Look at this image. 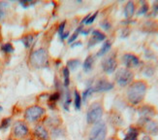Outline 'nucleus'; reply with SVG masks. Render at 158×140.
<instances>
[{"mask_svg": "<svg viewBox=\"0 0 158 140\" xmlns=\"http://www.w3.org/2000/svg\"><path fill=\"white\" fill-rule=\"evenodd\" d=\"M102 26L104 27L106 30H108L110 27H111V24H110L109 23H104V24H102Z\"/></svg>", "mask_w": 158, "mask_h": 140, "instance_id": "obj_34", "label": "nucleus"}, {"mask_svg": "<svg viewBox=\"0 0 158 140\" xmlns=\"http://www.w3.org/2000/svg\"><path fill=\"white\" fill-rule=\"evenodd\" d=\"M7 140H17V139H15V138H9V139H7Z\"/></svg>", "mask_w": 158, "mask_h": 140, "instance_id": "obj_38", "label": "nucleus"}, {"mask_svg": "<svg viewBox=\"0 0 158 140\" xmlns=\"http://www.w3.org/2000/svg\"><path fill=\"white\" fill-rule=\"evenodd\" d=\"M81 95L80 94V93L78 90H75L74 92V106L77 110H80L81 109Z\"/></svg>", "mask_w": 158, "mask_h": 140, "instance_id": "obj_19", "label": "nucleus"}, {"mask_svg": "<svg viewBox=\"0 0 158 140\" xmlns=\"http://www.w3.org/2000/svg\"><path fill=\"white\" fill-rule=\"evenodd\" d=\"M7 9H8V3L0 2V22L3 20L7 15Z\"/></svg>", "mask_w": 158, "mask_h": 140, "instance_id": "obj_21", "label": "nucleus"}, {"mask_svg": "<svg viewBox=\"0 0 158 140\" xmlns=\"http://www.w3.org/2000/svg\"><path fill=\"white\" fill-rule=\"evenodd\" d=\"M94 63V59L92 55H88V57L85 59V60L84 61V64H82V67H84V70L85 72H89L92 69Z\"/></svg>", "mask_w": 158, "mask_h": 140, "instance_id": "obj_17", "label": "nucleus"}, {"mask_svg": "<svg viewBox=\"0 0 158 140\" xmlns=\"http://www.w3.org/2000/svg\"><path fill=\"white\" fill-rule=\"evenodd\" d=\"M101 66H102L103 71L105 73L112 74L116 70V67H118V61H116V59L114 55H108V57H106L102 60Z\"/></svg>", "mask_w": 158, "mask_h": 140, "instance_id": "obj_8", "label": "nucleus"}, {"mask_svg": "<svg viewBox=\"0 0 158 140\" xmlns=\"http://www.w3.org/2000/svg\"><path fill=\"white\" fill-rule=\"evenodd\" d=\"M46 113L45 109L39 105H33L24 111V119L29 123H35L42 119Z\"/></svg>", "mask_w": 158, "mask_h": 140, "instance_id": "obj_5", "label": "nucleus"}, {"mask_svg": "<svg viewBox=\"0 0 158 140\" xmlns=\"http://www.w3.org/2000/svg\"><path fill=\"white\" fill-rule=\"evenodd\" d=\"M97 14H98V12L94 13L93 15H87V16L85 18V20H84V23H85V24H91L94 22V20L96 19V16H97Z\"/></svg>", "mask_w": 158, "mask_h": 140, "instance_id": "obj_27", "label": "nucleus"}, {"mask_svg": "<svg viewBox=\"0 0 158 140\" xmlns=\"http://www.w3.org/2000/svg\"><path fill=\"white\" fill-rule=\"evenodd\" d=\"M107 136V125L105 122L100 121L93 125L92 129L89 131V140H106Z\"/></svg>", "mask_w": 158, "mask_h": 140, "instance_id": "obj_4", "label": "nucleus"}, {"mask_svg": "<svg viewBox=\"0 0 158 140\" xmlns=\"http://www.w3.org/2000/svg\"><path fill=\"white\" fill-rule=\"evenodd\" d=\"M158 14V2L154 3L153 7H152V16L155 17Z\"/></svg>", "mask_w": 158, "mask_h": 140, "instance_id": "obj_33", "label": "nucleus"}, {"mask_svg": "<svg viewBox=\"0 0 158 140\" xmlns=\"http://www.w3.org/2000/svg\"><path fill=\"white\" fill-rule=\"evenodd\" d=\"M135 3L133 1H129L126 3L125 7H124V15L126 19H131L135 13Z\"/></svg>", "mask_w": 158, "mask_h": 140, "instance_id": "obj_16", "label": "nucleus"}, {"mask_svg": "<svg viewBox=\"0 0 158 140\" xmlns=\"http://www.w3.org/2000/svg\"><path fill=\"white\" fill-rule=\"evenodd\" d=\"M111 47H112V43L110 41H106L103 46L101 47V49L99 50V52L97 53L98 57H102V55H105L108 54V52L111 50Z\"/></svg>", "mask_w": 158, "mask_h": 140, "instance_id": "obj_18", "label": "nucleus"}, {"mask_svg": "<svg viewBox=\"0 0 158 140\" xmlns=\"http://www.w3.org/2000/svg\"><path fill=\"white\" fill-rule=\"evenodd\" d=\"M10 124H11V118L3 119L1 122V125H0V129H6L10 125Z\"/></svg>", "mask_w": 158, "mask_h": 140, "instance_id": "obj_29", "label": "nucleus"}, {"mask_svg": "<svg viewBox=\"0 0 158 140\" xmlns=\"http://www.w3.org/2000/svg\"><path fill=\"white\" fill-rule=\"evenodd\" d=\"M22 41H23V43L25 48H30V46L32 45L33 41H34V36H33V35H31V34L26 35V36H24L22 39Z\"/></svg>", "mask_w": 158, "mask_h": 140, "instance_id": "obj_22", "label": "nucleus"}, {"mask_svg": "<svg viewBox=\"0 0 158 140\" xmlns=\"http://www.w3.org/2000/svg\"><path fill=\"white\" fill-rule=\"evenodd\" d=\"M62 73H63V77H64V87L67 88L70 84V70L67 67H64Z\"/></svg>", "mask_w": 158, "mask_h": 140, "instance_id": "obj_23", "label": "nucleus"}, {"mask_svg": "<svg viewBox=\"0 0 158 140\" xmlns=\"http://www.w3.org/2000/svg\"><path fill=\"white\" fill-rule=\"evenodd\" d=\"M103 113H104V109H103V105L96 101L90 104L88 107V110L86 112V122L88 125H95L101 121Z\"/></svg>", "mask_w": 158, "mask_h": 140, "instance_id": "obj_2", "label": "nucleus"}, {"mask_svg": "<svg viewBox=\"0 0 158 140\" xmlns=\"http://www.w3.org/2000/svg\"><path fill=\"white\" fill-rule=\"evenodd\" d=\"M1 110H2V107H1V106H0V111H1Z\"/></svg>", "mask_w": 158, "mask_h": 140, "instance_id": "obj_39", "label": "nucleus"}, {"mask_svg": "<svg viewBox=\"0 0 158 140\" xmlns=\"http://www.w3.org/2000/svg\"><path fill=\"white\" fill-rule=\"evenodd\" d=\"M155 114H156V111L153 106L145 105V106L141 107L139 110V115H140L139 123L147 121V120H152V119L155 116Z\"/></svg>", "mask_w": 158, "mask_h": 140, "instance_id": "obj_9", "label": "nucleus"}, {"mask_svg": "<svg viewBox=\"0 0 158 140\" xmlns=\"http://www.w3.org/2000/svg\"><path fill=\"white\" fill-rule=\"evenodd\" d=\"M148 11V5L146 2H143V6L141 7V10L139 11V15H142V14H146Z\"/></svg>", "mask_w": 158, "mask_h": 140, "instance_id": "obj_31", "label": "nucleus"}, {"mask_svg": "<svg viewBox=\"0 0 158 140\" xmlns=\"http://www.w3.org/2000/svg\"><path fill=\"white\" fill-rule=\"evenodd\" d=\"M105 39H106V35L103 32H101L99 30H93L92 31V37H91L90 41H89L88 46L92 47L97 43H99V42L104 41Z\"/></svg>", "mask_w": 158, "mask_h": 140, "instance_id": "obj_14", "label": "nucleus"}, {"mask_svg": "<svg viewBox=\"0 0 158 140\" xmlns=\"http://www.w3.org/2000/svg\"><path fill=\"white\" fill-rule=\"evenodd\" d=\"M143 128H145L146 131L150 135H157L158 134V122L154 120H147L140 123Z\"/></svg>", "mask_w": 158, "mask_h": 140, "instance_id": "obj_12", "label": "nucleus"}, {"mask_svg": "<svg viewBox=\"0 0 158 140\" xmlns=\"http://www.w3.org/2000/svg\"><path fill=\"white\" fill-rule=\"evenodd\" d=\"M72 101V98H71V94H70V92L69 90H67L65 93V97H64V101H63V106H64V109L65 110H69V106H70V103Z\"/></svg>", "mask_w": 158, "mask_h": 140, "instance_id": "obj_24", "label": "nucleus"}, {"mask_svg": "<svg viewBox=\"0 0 158 140\" xmlns=\"http://www.w3.org/2000/svg\"><path fill=\"white\" fill-rule=\"evenodd\" d=\"M30 130L27 124L24 121H17L13 125L12 134L15 139H24L29 135Z\"/></svg>", "mask_w": 158, "mask_h": 140, "instance_id": "obj_7", "label": "nucleus"}, {"mask_svg": "<svg viewBox=\"0 0 158 140\" xmlns=\"http://www.w3.org/2000/svg\"><path fill=\"white\" fill-rule=\"evenodd\" d=\"M68 36H69V32H68V31H65V32H64V34L62 35V36H61V40H64V39H66Z\"/></svg>", "mask_w": 158, "mask_h": 140, "instance_id": "obj_35", "label": "nucleus"}, {"mask_svg": "<svg viewBox=\"0 0 158 140\" xmlns=\"http://www.w3.org/2000/svg\"><path fill=\"white\" fill-rule=\"evenodd\" d=\"M34 136L39 140H49L50 134L44 125H36L33 130Z\"/></svg>", "mask_w": 158, "mask_h": 140, "instance_id": "obj_13", "label": "nucleus"}, {"mask_svg": "<svg viewBox=\"0 0 158 140\" xmlns=\"http://www.w3.org/2000/svg\"><path fill=\"white\" fill-rule=\"evenodd\" d=\"M93 87V92L94 93H102V92H108L114 88V84L112 82H110L107 79H100L97 83L95 84V86Z\"/></svg>", "mask_w": 158, "mask_h": 140, "instance_id": "obj_11", "label": "nucleus"}, {"mask_svg": "<svg viewBox=\"0 0 158 140\" xmlns=\"http://www.w3.org/2000/svg\"><path fill=\"white\" fill-rule=\"evenodd\" d=\"M93 93H94V92H93V87H92V86H91V87H88V88L85 90V92L82 93L81 101H82V102H85L86 99H87V97L90 96Z\"/></svg>", "mask_w": 158, "mask_h": 140, "instance_id": "obj_25", "label": "nucleus"}, {"mask_svg": "<svg viewBox=\"0 0 158 140\" xmlns=\"http://www.w3.org/2000/svg\"><path fill=\"white\" fill-rule=\"evenodd\" d=\"M107 140H115V139L113 138V137H111V138H109V139H107Z\"/></svg>", "mask_w": 158, "mask_h": 140, "instance_id": "obj_37", "label": "nucleus"}, {"mask_svg": "<svg viewBox=\"0 0 158 140\" xmlns=\"http://www.w3.org/2000/svg\"><path fill=\"white\" fill-rule=\"evenodd\" d=\"M123 64L126 66V68H135L140 65V59L135 55L134 54H125L122 57Z\"/></svg>", "mask_w": 158, "mask_h": 140, "instance_id": "obj_10", "label": "nucleus"}, {"mask_svg": "<svg viewBox=\"0 0 158 140\" xmlns=\"http://www.w3.org/2000/svg\"><path fill=\"white\" fill-rule=\"evenodd\" d=\"M148 86L143 81H135L129 85L127 90V100L132 105L140 104L147 94Z\"/></svg>", "mask_w": 158, "mask_h": 140, "instance_id": "obj_1", "label": "nucleus"}, {"mask_svg": "<svg viewBox=\"0 0 158 140\" xmlns=\"http://www.w3.org/2000/svg\"><path fill=\"white\" fill-rule=\"evenodd\" d=\"M81 27L80 26L79 28L76 29V31L74 32V34L72 35V36L69 38V41H68V42H69V43H72V42H74L75 40H76L78 38V36H79V34L81 33Z\"/></svg>", "mask_w": 158, "mask_h": 140, "instance_id": "obj_30", "label": "nucleus"}, {"mask_svg": "<svg viewBox=\"0 0 158 140\" xmlns=\"http://www.w3.org/2000/svg\"><path fill=\"white\" fill-rule=\"evenodd\" d=\"M1 50H2L4 53H6V54H10V53H13V52H14V48H13L12 44H10V43H6V44H4V45L1 47Z\"/></svg>", "mask_w": 158, "mask_h": 140, "instance_id": "obj_28", "label": "nucleus"}, {"mask_svg": "<svg viewBox=\"0 0 158 140\" xmlns=\"http://www.w3.org/2000/svg\"><path fill=\"white\" fill-rule=\"evenodd\" d=\"M139 129L135 128V127H131L129 128L125 136L123 137L122 140H138L139 138Z\"/></svg>", "mask_w": 158, "mask_h": 140, "instance_id": "obj_15", "label": "nucleus"}, {"mask_svg": "<svg viewBox=\"0 0 158 140\" xmlns=\"http://www.w3.org/2000/svg\"><path fill=\"white\" fill-rule=\"evenodd\" d=\"M142 140H152V137H150L149 135H145L142 138Z\"/></svg>", "mask_w": 158, "mask_h": 140, "instance_id": "obj_36", "label": "nucleus"}, {"mask_svg": "<svg viewBox=\"0 0 158 140\" xmlns=\"http://www.w3.org/2000/svg\"><path fill=\"white\" fill-rule=\"evenodd\" d=\"M60 93H54L52 94L51 96H50V98H49V105H50V107L51 108H53L54 106H56V102L60 99Z\"/></svg>", "mask_w": 158, "mask_h": 140, "instance_id": "obj_20", "label": "nucleus"}, {"mask_svg": "<svg viewBox=\"0 0 158 140\" xmlns=\"http://www.w3.org/2000/svg\"><path fill=\"white\" fill-rule=\"evenodd\" d=\"M48 61H49V55L44 48L34 51L30 55V63L35 68L45 67L48 64Z\"/></svg>", "mask_w": 158, "mask_h": 140, "instance_id": "obj_3", "label": "nucleus"}, {"mask_svg": "<svg viewBox=\"0 0 158 140\" xmlns=\"http://www.w3.org/2000/svg\"><path fill=\"white\" fill-rule=\"evenodd\" d=\"M79 65H80V60L79 59H70V60H68V62H67V68L68 69L75 70V69L78 68Z\"/></svg>", "mask_w": 158, "mask_h": 140, "instance_id": "obj_26", "label": "nucleus"}, {"mask_svg": "<svg viewBox=\"0 0 158 140\" xmlns=\"http://www.w3.org/2000/svg\"><path fill=\"white\" fill-rule=\"evenodd\" d=\"M64 29H65V22H63V23H61L60 24V25H59V27H58V34H59V36H60V38H61V36L64 34Z\"/></svg>", "mask_w": 158, "mask_h": 140, "instance_id": "obj_32", "label": "nucleus"}, {"mask_svg": "<svg viewBox=\"0 0 158 140\" xmlns=\"http://www.w3.org/2000/svg\"><path fill=\"white\" fill-rule=\"evenodd\" d=\"M134 78V73L128 68L118 69L115 73V81L120 87H126L132 83Z\"/></svg>", "mask_w": 158, "mask_h": 140, "instance_id": "obj_6", "label": "nucleus"}]
</instances>
